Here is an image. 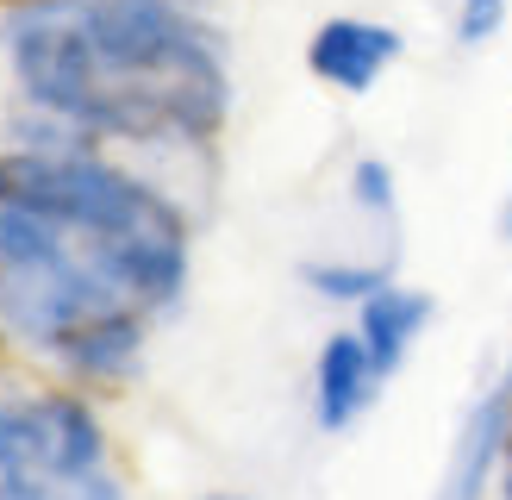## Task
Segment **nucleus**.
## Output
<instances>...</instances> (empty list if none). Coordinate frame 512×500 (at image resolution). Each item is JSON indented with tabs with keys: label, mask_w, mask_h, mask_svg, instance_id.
Returning a JSON list of instances; mask_svg holds the SVG:
<instances>
[{
	"label": "nucleus",
	"mask_w": 512,
	"mask_h": 500,
	"mask_svg": "<svg viewBox=\"0 0 512 500\" xmlns=\"http://www.w3.org/2000/svg\"><path fill=\"white\" fill-rule=\"evenodd\" d=\"M7 69L38 119L88 144H213L232 119V50L194 0H13Z\"/></svg>",
	"instance_id": "obj_1"
},
{
	"label": "nucleus",
	"mask_w": 512,
	"mask_h": 500,
	"mask_svg": "<svg viewBox=\"0 0 512 500\" xmlns=\"http://www.w3.org/2000/svg\"><path fill=\"white\" fill-rule=\"evenodd\" d=\"M0 207L38 213L57 232H69L144 319L169 313L188 288V213L138 169L107 163L94 144L0 150Z\"/></svg>",
	"instance_id": "obj_2"
},
{
	"label": "nucleus",
	"mask_w": 512,
	"mask_h": 500,
	"mask_svg": "<svg viewBox=\"0 0 512 500\" xmlns=\"http://www.w3.org/2000/svg\"><path fill=\"white\" fill-rule=\"evenodd\" d=\"M0 338L50 357L75 382H119L144 357L150 319L69 232L38 213L0 207Z\"/></svg>",
	"instance_id": "obj_3"
},
{
	"label": "nucleus",
	"mask_w": 512,
	"mask_h": 500,
	"mask_svg": "<svg viewBox=\"0 0 512 500\" xmlns=\"http://www.w3.org/2000/svg\"><path fill=\"white\" fill-rule=\"evenodd\" d=\"M0 500H125L107 425L82 394L0 400Z\"/></svg>",
	"instance_id": "obj_4"
},
{
	"label": "nucleus",
	"mask_w": 512,
	"mask_h": 500,
	"mask_svg": "<svg viewBox=\"0 0 512 500\" xmlns=\"http://www.w3.org/2000/svg\"><path fill=\"white\" fill-rule=\"evenodd\" d=\"M406 57V38L388 19H363V13H331L313 25L306 38V69L313 82L338 88V94H375L381 75Z\"/></svg>",
	"instance_id": "obj_5"
},
{
	"label": "nucleus",
	"mask_w": 512,
	"mask_h": 500,
	"mask_svg": "<svg viewBox=\"0 0 512 500\" xmlns=\"http://www.w3.org/2000/svg\"><path fill=\"white\" fill-rule=\"evenodd\" d=\"M506 444H512V375L494 382L475 407H463V425H456L438 500H488V488H500Z\"/></svg>",
	"instance_id": "obj_6"
},
{
	"label": "nucleus",
	"mask_w": 512,
	"mask_h": 500,
	"mask_svg": "<svg viewBox=\"0 0 512 500\" xmlns=\"http://www.w3.org/2000/svg\"><path fill=\"white\" fill-rule=\"evenodd\" d=\"M381 388H388V382L375 375L363 338H356L350 325H344V332H331L319 344V357H313V425H319L325 438H344L350 425L375 407Z\"/></svg>",
	"instance_id": "obj_7"
},
{
	"label": "nucleus",
	"mask_w": 512,
	"mask_h": 500,
	"mask_svg": "<svg viewBox=\"0 0 512 500\" xmlns=\"http://www.w3.org/2000/svg\"><path fill=\"white\" fill-rule=\"evenodd\" d=\"M431 307H438V300H431L425 288H406V282H388L381 294H369L363 307H356L350 332L363 338V350H369V363H375L381 382H394V375L406 369L413 344L425 338V325H431Z\"/></svg>",
	"instance_id": "obj_8"
},
{
	"label": "nucleus",
	"mask_w": 512,
	"mask_h": 500,
	"mask_svg": "<svg viewBox=\"0 0 512 500\" xmlns=\"http://www.w3.org/2000/svg\"><path fill=\"white\" fill-rule=\"evenodd\" d=\"M300 282L331 307H363L369 294H381L394 282V263H363V257H325V263H300Z\"/></svg>",
	"instance_id": "obj_9"
},
{
	"label": "nucleus",
	"mask_w": 512,
	"mask_h": 500,
	"mask_svg": "<svg viewBox=\"0 0 512 500\" xmlns=\"http://www.w3.org/2000/svg\"><path fill=\"white\" fill-rule=\"evenodd\" d=\"M350 200L356 213H369L381 225L400 219V182H394V163L388 157H356L350 163Z\"/></svg>",
	"instance_id": "obj_10"
},
{
	"label": "nucleus",
	"mask_w": 512,
	"mask_h": 500,
	"mask_svg": "<svg viewBox=\"0 0 512 500\" xmlns=\"http://www.w3.org/2000/svg\"><path fill=\"white\" fill-rule=\"evenodd\" d=\"M506 13H512V0H456L450 32H456L463 50H481V44H494L506 32Z\"/></svg>",
	"instance_id": "obj_11"
},
{
	"label": "nucleus",
	"mask_w": 512,
	"mask_h": 500,
	"mask_svg": "<svg viewBox=\"0 0 512 500\" xmlns=\"http://www.w3.org/2000/svg\"><path fill=\"white\" fill-rule=\"evenodd\" d=\"M500 238L512 244V200H506V207H500Z\"/></svg>",
	"instance_id": "obj_12"
},
{
	"label": "nucleus",
	"mask_w": 512,
	"mask_h": 500,
	"mask_svg": "<svg viewBox=\"0 0 512 500\" xmlns=\"http://www.w3.org/2000/svg\"><path fill=\"white\" fill-rule=\"evenodd\" d=\"M200 500H250V494H200Z\"/></svg>",
	"instance_id": "obj_13"
}]
</instances>
